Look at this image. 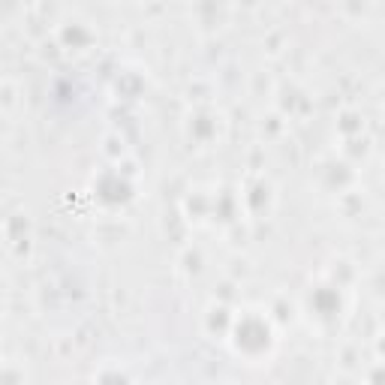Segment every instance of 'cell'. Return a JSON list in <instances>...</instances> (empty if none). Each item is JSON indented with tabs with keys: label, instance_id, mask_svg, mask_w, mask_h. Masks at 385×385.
Masks as SVG:
<instances>
[{
	"label": "cell",
	"instance_id": "1",
	"mask_svg": "<svg viewBox=\"0 0 385 385\" xmlns=\"http://www.w3.org/2000/svg\"><path fill=\"white\" fill-rule=\"evenodd\" d=\"M274 322L259 310H244L235 313L232 328H229V340L232 349L244 358H259L265 352H271L274 346Z\"/></svg>",
	"mask_w": 385,
	"mask_h": 385
},
{
	"label": "cell",
	"instance_id": "2",
	"mask_svg": "<svg viewBox=\"0 0 385 385\" xmlns=\"http://www.w3.org/2000/svg\"><path fill=\"white\" fill-rule=\"evenodd\" d=\"M91 196L102 208H124V205H130L136 196V181L126 178L118 166H102L91 178Z\"/></svg>",
	"mask_w": 385,
	"mask_h": 385
},
{
	"label": "cell",
	"instance_id": "3",
	"mask_svg": "<svg viewBox=\"0 0 385 385\" xmlns=\"http://www.w3.org/2000/svg\"><path fill=\"white\" fill-rule=\"evenodd\" d=\"M304 304H307V313H310L316 322L322 325H335L337 319L343 316V307H346V298H343V289H337L335 283L328 280H316V283L307 286L304 292Z\"/></svg>",
	"mask_w": 385,
	"mask_h": 385
},
{
	"label": "cell",
	"instance_id": "4",
	"mask_svg": "<svg viewBox=\"0 0 385 385\" xmlns=\"http://www.w3.org/2000/svg\"><path fill=\"white\" fill-rule=\"evenodd\" d=\"M319 184L331 192H343L355 184V163H349L343 153H328L319 163Z\"/></svg>",
	"mask_w": 385,
	"mask_h": 385
},
{
	"label": "cell",
	"instance_id": "5",
	"mask_svg": "<svg viewBox=\"0 0 385 385\" xmlns=\"http://www.w3.org/2000/svg\"><path fill=\"white\" fill-rule=\"evenodd\" d=\"M148 87V79L142 70L136 67H118L112 72V97L114 102H124V106H136L139 99H142Z\"/></svg>",
	"mask_w": 385,
	"mask_h": 385
},
{
	"label": "cell",
	"instance_id": "6",
	"mask_svg": "<svg viewBox=\"0 0 385 385\" xmlns=\"http://www.w3.org/2000/svg\"><path fill=\"white\" fill-rule=\"evenodd\" d=\"M217 126H220V114H217L208 102L192 106V112L187 114V136L192 142H211L217 136Z\"/></svg>",
	"mask_w": 385,
	"mask_h": 385
},
{
	"label": "cell",
	"instance_id": "7",
	"mask_svg": "<svg viewBox=\"0 0 385 385\" xmlns=\"http://www.w3.org/2000/svg\"><path fill=\"white\" fill-rule=\"evenodd\" d=\"M274 199V187L268 181L265 175H250L244 181V190H241V202L247 205L250 214H265V208L271 205Z\"/></svg>",
	"mask_w": 385,
	"mask_h": 385
},
{
	"label": "cell",
	"instance_id": "8",
	"mask_svg": "<svg viewBox=\"0 0 385 385\" xmlns=\"http://www.w3.org/2000/svg\"><path fill=\"white\" fill-rule=\"evenodd\" d=\"M211 220L220 226H232L235 220H241V199L232 187H220L217 192H211Z\"/></svg>",
	"mask_w": 385,
	"mask_h": 385
},
{
	"label": "cell",
	"instance_id": "9",
	"mask_svg": "<svg viewBox=\"0 0 385 385\" xmlns=\"http://www.w3.org/2000/svg\"><path fill=\"white\" fill-rule=\"evenodd\" d=\"M58 45L72 48V51L91 48L94 45V31L79 18H67V21H60V28H58Z\"/></svg>",
	"mask_w": 385,
	"mask_h": 385
},
{
	"label": "cell",
	"instance_id": "10",
	"mask_svg": "<svg viewBox=\"0 0 385 385\" xmlns=\"http://www.w3.org/2000/svg\"><path fill=\"white\" fill-rule=\"evenodd\" d=\"M232 319H235L232 304H220V301H214V304L208 307V310H205V328H208L211 335L223 337V335H229V328H232Z\"/></svg>",
	"mask_w": 385,
	"mask_h": 385
},
{
	"label": "cell",
	"instance_id": "11",
	"mask_svg": "<svg viewBox=\"0 0 385 385\" xmlns=\"http://www.w3.org/2000/svg\"><path fill=\"white\" fill-rule=\"evenodd\" d=\"M4 229H6V238L12 244V250H16L18 256L31 250V220L24 214H12Z\"/></svg>",
	"mask_w": 385,
	"mask_h": 385
},
{
	"label": "cell",
	"instance_id": "12",
	"mask_svg": "<svg viewBox=\"0 0 385 385\" xmlns=\"http://www.w3.org/2000/svg\"><path fill=\"white\" fill-rule=\"evenodd\" d=\"M184 220H205L211 214V192L208 190H187L181 202Z\"/></svg>",
	"mask_w": 385,
	"mask_h": 385
},
{
	"label": "cell",
	"instance_id": "13",
	"mask_svg": "<svg viewBox=\"0 0 385 385\" xmlns=\"http://www.w3.org/2000/svg\"><path fill=\"white\" fill-rule=\"evenodd\" d=\"M355 277H358V271H355L352 259H346V256H335V259L328 262V268H325V280L328 283H335L337 289L352 286Z\"/></svg>",
	"mask_w": 385,
	"mask_h": 385
},
{
	"label": "cell",
	"instance_id": "14",
	"mask_svg": "<svg viewBox=\"0 0 385 385\" xmlns=\"http://www.w3.org/2000/svg\"><path fill=\"white\" fill-rule=\"evenodd\" d=\"M307 99V91L298 85V82H292V79H286V82H280V87H277V106H280V114L283 112H298L301 109V102Z\"/></svg>",
	"mask_w": 385,
	"mask_h": 385
},
{
	"label": "cell",
	"instance_id": "15",
	"mask_svg": "<svg viewBox=\"0 0 385 385\" xmlns=\"http://www.w3.org/2000/svg\"><path fill=\"white\" fill-rule=\"evenodd\" d=\"M370 145H374V136L364 130V133H355V136L340 139V153H343V157L349 160V163H355V160H364V157H367Z\"/></svg>",
	"mask_w": 385,
	"mask_h": 385
},
{
	"label": "cell",
	"instance_id": "16",
	"mask_svg": "<svg viewBox=\"0 0 385 385\" xmlns=\"http://www.w3.org/2000/svg\"><path fill=\"white\" fill-rule=\"evenodd\" d=\"M335 126H337L340 139L355 136V133H364V130H367V126H364V114H362V109H352V106H346V109H340V112H337Z\"/></svg>",
	"mask_w": 385,
	"mask_h": 385
},
{
	"label": "cell",
	"instance_id": "17",
	"mask_svg": "<svg viewBox=\"0 0 385 385\" xmlns=\"http://www.w3.org/2000/svg\"><path fill=\"white\" fill-rule=\"evenodd\" d=\"M265 316L271 319L274 325H286V322H292V316H295V304L286 298V295H277V298L268 304V313Z\"/></svg>",
	"mask_w": 385,
	"mask_h": 385
},
{
	"label": "cell",
	"instance_id": "18",
	"mask_svg": "<svg viewBox=\"0 0 385 385\" xmlns=\"http://www.w3.org/2000/svg\"><path fill=\"white\" fill-rule=\"evenodd\" d=\"M94 385H130V374H126L124 367H118V364H106L97 374Z\"/></svg>",
	"mask_w": 385,
	"mask_h": 385
},
{
	"label": "cell",
	"instance_id": "19",
	"mask_svg": "<svg viewBox=\"0 0 385 385\" xmlns=\"http://www.w3.org/2000/svg\"><path fill=\"white\" fill-rule=\"evenodd\" d=\"M202 262H205V256H202V250H199V247H192V244H187V247L181 250V268H184L187 274L202 271Z\"/></svg>",
	"mask_w": 385,
	"mask_h": 385
},
{
	"label": "cell",
	"instance_id": "20",
	"mask_svg": "<svg viewBox=\"0 0 385 385\" xmlns=\"http://www.w3.org/2000/svg\"><path fill=\"white\" fill-rule=\"evenodd\" d=\"M192 12H196L205 24H214L217 18L223 16V4H217V0H202V4L192 6Z\"/></svg>",
	"mask_w": 385,
	"mask_h": 385
},
{
	"label": "cell",
	"instance_id": "21",
	"mask_svg": "<svg viewBox=\"0 0 385 385\" xmlns=\"http://www.w3.org/2000/svg\"><path fill=\"white\" fill-rule=\"evenodd\" d=\"M340 208L346 211V214H358L364 208V196H362V190H355V187H349V190H343L340 192Z\"/></svg>",
	"mask_w": 385,
	"mask_h": 385
},
{
	"label": "cell",
	"instance_id": "22",
	"mask_svg": "<svg viewBox=\"0 0 385 385\" xmlns=\"http://www.w3.org/2000/svg\"><path fill=\"white\" fill-rule=\"evenodd\" d=\"M102 145H106V153H109V157H112L114 163H118L121 157H126V139H124L121 133H109V136H106V142H102Z\"/></svg>",
	"mask_w": 385,
	"mask_h": 385
},
{
	"label": "cell",
	"instance_id": "23",
	"mask_svg": "<svg viewBox=\"0 0 385 385\" xmlns=\"http://www.w3.org/2000/svg\"><path fill=\"white\" fill-rule=\"evenodd\" d=\"M262 130L271 133V136H277L280 130H283V114H280V112H268L265 118H262Z\"/></svg>",
	"mask_w": 385,
	"mask_h": 385
},
{
	"label": "cell",
	"instance_id": "24",
	"mask_svg": "<svg viewBox=\"0 0 385 385\" xmlns=\"http://www.w3.org/2000/svg\"><path fill=\"white\" fill-rule=\"evenodd\" d=\"M226 229H229V238H232L235 244H244V241L250 238V226L244 223V220H235L232 226H226Z\"/></svg>",
	"mask_w": 385,
	"mask_h": 385
},
{
	"label": "cell",
	"instance_id": "25",
	"mask_svg": "<svg viewBox=\"0 0 385 385\" xmlns=\"http://www.w3.org/2000/svg\"><path fill=\"white\" fill-rule=\"evenodd\" d=\"M0 385H24L18 367H0Z\"/></svg>",
	"mask_w": 385,
	"mask_h": 385
},
{
	"label": "cell",
	"instance_id": "26",
	"mask_svg": "<svg viewBox=\"0 0 385 385\" xmlns=\"http://www.w3.org/2000/svg\"><path fill=\"white\" fill-rule=\"evenodd\" d=\"M214 295H217V301H220V304H232L235 301V283H232V280H223Z\"/></svg>",
	"mask_w": 385,
	"mask_h": 385
},
{
	"label": "cell",
	"instance_id": "27",
	"mask_svg": "<svg viewBox=\"0 0 385 385\" xmlns=\"http://www.w3.org/2000/svg\"><path fill=\"white\" fill-rule=\"evenodd\" d=\"M367 385H385V364L382 362H374L367 370Z\"/></svg>",
	"mask_w": 385,
	"mask_h": 385
},
{
	"label": "cell",
	"instance_id": "28",
	"mask_svg": "<svg viewBox=\"0 0 385 385\" xmlns=\"http://www.w3.org/2000/svg\"><path fill=\"white\" fill-rule=\"evenodd\" d=\"M355 362H358V352L352 349V346H349V349H343V364L346 367H355Z\"/></svg>",
	"mask_w": 385,
	"mask_h": 385
},
{
	"label": "cell",
	"instance_id": "29",
	"mask_svg": "<svg viewBox=\"0 0 385 385\" xmlns=\"http://www.w3.org/2000/svg\"><path fill=\"white\" fill-rule=\"evenodd\" d=\"M331 385H358V382H355V379H352L349 374H343V376H337V379L331 382Z\"/></svg>",
	"mask_w": 385,
	"mask_h": 385
},
{
	"label": "cell",
	"instance_id": "30",
	"mask_svg": "<svg viewBox=\"0 0 385 385\" xmlns=\"http://www.w3.org/2000/svg\"><path fill=\"white\" fill-rule=\"evenodd\" d=\"M0 99H4V102H12V87H9V85L0 87Z\"/></svg>",
	"mask_w": 385,
	"mask_h": 385
},
{
	"label": "cell",
	"instance_id": "31",
	"mask_svg": "<svg viewBox=\"0 0 385 385\" xmlns=\"http://www.w3.org/2000/svg\"><path fill=\"white\" fill-rule=\"evenodd\" d=\"M0 292H4V277H0Z\"/></svg>",
	"mask_w": 385,
	"mask_h": 385
}]
</instances>
